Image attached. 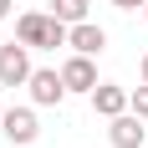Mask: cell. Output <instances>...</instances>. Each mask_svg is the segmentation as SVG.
Returning <instances> with one entry per match:
<instances>
[{"label":"cell","instance_id":"6da1fadb","mask_svg":"<svg viewBox=\"0 0 148 148\" xmlns=\"http://www.w3.org/2000/svg\"><path fill=\"white\" fill-rule=\"evenodd\" d=\"M15 41H26L31 51H36V46H51V51H56V46H66V21H56V15L51 10H26L21 15V21H15Z\"/></svg>","mask_w":148,"mask_h":148},{"label":"cell","instance_id":"7a4b0ae2","mask_svg":"<svg viewBox=\"0 0 148 148\" xmlns=\"http://www.w3.org/2000/svg\"><path fill=\"white\" fill-rule=\"evenodd\" d=\"M31 72L36 66H31V46L26 41H5L0 46V87H26Z\"/></svg>","mask_w":148,"mask_h":148},{"label":"cell","instance_id":"3957f363","mask_svg":"<svg viewBox=\"0 0 148 148\" xmlns=\"http://www.w3.org/2000/svg\"><path fill=\"white\" fill-rule=\"evenodd\" d=\"M26 87H31V102L36 107H56L61 97H66V82H61L56 66H36V72L26 77Z\"/></svg>","mask_w":148,"mask_h":148},{"label":"cell","instance_id":"277c9868","mask_svg":"<svg viewBox=\"0 0 148 148\" xmlns=\"http://www.w3.org/2000/svg\"><path fill=\"white\" fill-rule=\"evenodd\" d=\"M0 128H5V138H10V143H36V138H41V123H36V112H31V107H5V112H0Z\"/></svg>","mask_w":148,"mask_h":148},{"label":"cell","instance_id":"5b68a950","mask_svg":"<svg viewBox=\"0 0 148 148\" xmlns=\"http://www.w3.org/2000/svg\"><path fill=\"white\" fill-rule=\"evenodd\" d=\"M107 123H112V128H107L112 148H143V138H148L143 123H148V118H138L133 107H128V112H118V118H107Z\"/></svg>","mask_w":148,"mask_h":148},{"label":"cell","instance_id":"8992f818","mask_svg":"<svg viewBox=\"0 0 148 148\" xmlns=\"http://www.w3.org/2000/svg\"><path fill=\"white\" fill-rule=\"evenodd\" d=\"M61 82H66V92H87L97 87V66H92V56H82V51H72V56L61 61Z\"/></svg>","mask_w":148,"mask_h":148},{"label":"cell","instance_id":"52a82bcc","mask_svg":"<svg viewBox=\"0 0 148 148\" xmlns=\"http://www.w3.org/2000/svg\"><path fill=\"white\" fill-rule=\"evenodd\" d=\"M66 46H72V51H82V56H102L107 31L92 26V21H77V26H66Z\"/></svg>","mask_w":148,"mask_h":148},{"label":"cell","instance_id":"ba28073f","mask_svg":"<svg viewBox=\"0 0 148 148\" xmlns=\"http://www.w3.org/2000/svg\"><path fill=\"white\" fill-rule=\"evenodd\" d=\"M92 112H102V118L128 112V87H118V82H97V87H92Z\"/></svg>","mask_w":148,"mask_h":148},{"label":"cell","instance_id":"9c48e42d","mask_svg":"<svg viewBox=\"0 0 148 148\" xmlns=\"http://www.w3.org/2000/svg\"><path fill=\"white\" fill-rule=\"evenodd\" d=\"M51 15L66 21V26H77V21H87V0H51Z\"/></svg>","mask_w":148,"mask_h":148},{"label":"cell","instance_id":"30bf717a","mask_svg":"<svg viewBox=\"0 0 148 148\" xmlns=\"http://www.w3.org/2000/svg\"><path fill=\"white\" fill-rule=\"evenodd\" d=\"M128 107H133L138 118H148V82H143V87H133V92H128Z\"/></svg>","mask_w":148,"mask_h":148},{"label":"cell","instance_id":"8fae6325","mask_svg":"<svg viewBox=\"0 0 148 148\" xmlns=\"http://www.w3.org/2000/svg\"><path fill=\"white\" fill-rule=\"evenodd\" d=\"M118 10H138V5H148V0H112Z\"/></svg>","mask_w":148,"mask_h":148},{"label":"cell","instance_id":"7c38bea8","mask_svg":"<svg viewBox=\"0 0 148 148\" xmlns=\"http://www.w3.org/2000/svg\"><path fill=\"white\" fill-rule=\"evenodd\" d=\"M10 5H15V0H0V21H5V15H10Z\"/></svg>","mask_w":148,"mask_h":148},{"label":"cell","instance_id":"4fadbf2b","mask_svg":"<svg viewBox=\"0 0 148 148\" xmlns=\"http://www.w3.org/2000/svg\"><path fill=\"white\" fill-rule=\"evenodd\" d=\"M143 82H148V51H143Z\"/></svg>","mask_w":148,"mask_h":148},{"label":"cell","instance_id":"5bb4252c","mask_svg":"<svg viewBox=\"0 0 148 148\" xmlns=\"http://www.w3.org/2000/svg\"><path fill=\"white\" fill-rule=\"evenodd\" d=\"M143 15H148V5H143Z\"/></svg>","mask_w":148,"mask_h":148},{"label":"cell","instance_id":"9a60e30c","mask_svg":"<svg viewBox=\"0 0 148 148\" xmlns=\"http://www.w3.org/2000/svg\"><path fill=\"white\" fill-rule=\"evenodd\" d=\"M0 112H5V107H0Z\"/></svg>","mask_w":148,"mask_h":148}]
</instances>
